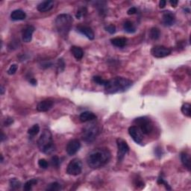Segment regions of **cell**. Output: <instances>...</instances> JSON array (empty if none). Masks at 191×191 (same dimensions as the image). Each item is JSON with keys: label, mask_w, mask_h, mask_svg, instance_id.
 Here are the masks:
<instances>
[{"label": "cell", "mask_w": 191, "mask_h": 191, "mask_svg": "<svg viewBox=\"0 0 191 191\" xmlns=\"http://www.w3.org/2000/svg\"><path fill=\"white\" fill-rule=\"evenodd\" d=\"M76 30H77L79 33H81V35H84L86 37H87L89 40H94V37H95L94 31L92 30L91 28L88 27V26H78L76 27Z\"/></svg>", "instance_id": "14"}, {"label": "cell", "mask_w": 191, "mask_h": 191, "mask_svg": "<svg viewBox=\"0 0 191 191\" xmlns=\"http://www.w3.org/2000/svg\"><path fill=\"white\" fill-rule=\"evenodd\" d=\"M191 105L190 103H184L182 106V112L183 114L187 116V117H191V111H190Z\"/></svg>", "instance_id": "27"}, {"label": "cell", "mask_w": 191, "mask_h": 191, "mask_svg": "<svg viewBox=\"0 0 191 191\" xmlns=\"http://www.w3.org/2000/svg\"><path fill=\"white\" fill-rule=\"evenodd\" d=\"M81 148V143L78 139H73L68 142L66 147V151L69 155H74L79 151Z\"/></svg>", "instance_id": "11"}, {"label": "cell", "mask_w": 191, "mask_h": 191, "mask_svg": "<svg viewBox=\"0 0 191 191\" xmlns=\"http://www.w3.org/2000/svg\"><path fill=\"white\" fill-rule=\"evenodd\" d=\"M158 184H164V185L165 186L166 190H172V188H171L170 186L169 185V184H168V183L166 182V181L164 180V179H163V177H161V176H160V177L158 179Z\"/></svg>", "instance_id": "32"}, {"label": "cell", "mask_w": 191, "mask_h": 191, "mask_svg": "<svg viewBox=\"0 0 191 191\" xmlns=\"http://www.w3.org/2000/svg\"><path fill=\"white\" fill-rule=\"evenodd\" d=\"M62 189L61 185L58 182H52L49 184H48L46 188V190L48 191H58L61 190Z\"/></svg>", "instance_id": "25"}, {"label": "cell", "mask_w": 191, "mask_h": 191, "mask_svg": "<svg viewBox=\"0 0 191 191\" xmlns=\"http://www.w3.org/2000/svg\"><path fill=\"white\" fill-rule=\"evenodd\" d=\"M35 29L33 26H27L22 29V40L25 43H29L32 41V35L35 32Z\"/></svg>", "instance_id": "13"}, {"label": "cell", "mask_w": 191, "mask_h": 191, "mask_svg": "<svg viewBox=\"0 0 191 191\" xmlns=\"http://www.w3.org/2000/svg\"><path fill=\"white\" fill-rule=\"evenodd\" d=\"M37 146L39 149L46 155H51L54 153L56 149L55 145L54 143L52 133L49 130L44 129L41 135L37 140Z\"/></svg>", "instance_id": "4"}, {"label": "cell", "mask_w": 191, "mask_h": 191, "mask_svg": "<svg viewBox=\"0 0 191 191\" xmlns=\"http://www.w3.org/2000/svg\"><path fill=\"white\" fill-rule=\"evenodd\" d=\"M73 19L72 16L67 14H62L56 17L55 21V29L57 32L63 38H67L71 30Z\"/></svg>", "instance_id": "3"}, {"label": "cell", "mask_w": 191, "mask_h": 191, "mask_svg": "<svg viewBox=\"0 0 191 191\" xmlns=\"http://www.w3.org/2000/svg\"><path fill=\"white\" fill-rule=\"evenodd\" d=\"M149 35L151 39L154 40H157L160 38V36H161V32H160L159 29L156 27L152 28L151 30H150Z\"/></svg>", "instance_id": "23"}, {"label": "cell", "mask_w": 191, "mask_h": 191, "mask_svg": "<svg viewBox=\"0 0 191 191\" xmlns=\"http://www.w3.org/2000/svg\"><path fill=\"white\" fill-rule=\"evenodd\" d=\"M3 161H4V158H3V155H1V163H2Z\"/></svg>", "instance_id": "47"}, {"label": "cell", "mask_w": 191, "mask_h": 191, "mask_svg": "<svg viewBox=\"0 0 191 191\" xmlns=\"http://www.w3.org/2000/svg\"><path fill=\"white\" fill-rule=\"evenodd\" d=\"M6 138V136H5V135L4 134H3V132H2V136H1V141L2 142H3L4 141V140H5V138Z\"/></svg>", "instance_id": "45"}, {"label": "cell", "mask_w": 191, "mask_h": 191, "mask_svg": "<svg viewBox=\"0 0 191 191\" xmlns=\"http://www.w3.org/2000/svg\"><path fill=\"white\" fill-rule=\"evenodd\" d=\"M93 81H94L95 83H96V84H100V85H103V86L105 85L107 82V80H104L102 77L98 76H94V78H93Z\"/></svg>", "instance_id": "29"}, {"label": "cell", "mask_w": 191, "mask_h": 191, "mask_svg": "<svg viewBox=\"0 0 191 191\" xmlns=\"http://www.w3.org/2000/svg\"><path fill=\"white\" fill-rule=\"evenodd\" d=\"M82 172V163L78 158L70 161L67 168V173L71 176H78Z\"/></svg>", "instance_id": "7"}, {"label": "cell", "mask_w": 191, "mask_h": 191, "mask_svg": "<svg viewBox=\"0 0 191 191\" xmlns=\"http://www.w3.org/2000/svg\"><path fill=\"white\" fill-rule=\"evenodd\" d=\"M128 134H129V135L131 137V138L135 143L140 145L143 144V133H142L141 131L140 130V128L138 126L132 125V126L129 127V128H128Z\"/></svg>", "instance_id": "10"}, {"label": "cell", "mask_w": 191, "mask_h": 191, "mask_svg": "<svg viewBox=\"0 0 191 191\" xmlns=\"http://www.w3.org/2000/svg\"><path fill=\"white\" fill-rule=\"evenodd\" d=\"M37 184V179H31V180L28 181V182H26L25 184H24L23 190L26 191L32 190L33 186L36 185Z\"/></svg>", "instance_id": "24"}, {"label": "cell", "mask_w": 191, "mask_h": 191, "mask_svg": "<svg viewBox=\"0 0 191 191\" xmlns=\"http://www.w3.org/2000/svg\"><path fill=\"white\" fill-rule=\"evenodd\" d=\"M54 7V2L53 1H44L40 2L37 5V10L40 12H47L49 11Z\"/></svg>", "instance_id": "16"}, {"label": "cell", "mask_w": 191, "mask_h": 191, "mask_svg": "<svg viewBox=\"0 0 191 191\" xmlns=\"http://www.w3.org/2000/svg\"><path fill=\"white\" fill-rule=\"evenodd\" d=\"M11 18L14 21L24 20L26 18V14L22 10L17 9L11 12Z\"/></svg>", "instance_id": "17"}, {"label": "cell", "mask_w": 191, "mask_h": 191, "mask_svg": "<svg viewBox=\"0 0 191 191\" xmlns=\"http://www.w3.org/2000/svg\"><path fill=\"white\" fill-rule=\"evenodd\" d=\"M99 133V125L96 122H90L84 127L82 131V139L86 143H92Z\"/></svg>", "instance_id": "5"}, {"label": "cell", "mask_w": 191, "mask_h": 191, "mask_svg": "<svg viewBox=\"0 0 191 191\" xmlns=\"http://www.w3.org/2000/svg\"><path fill=\"white\" fill-rule=\"evenodd\" d=\"M57 70H58V72H62L63 70H64L65 67V63L64 61H63V59H58V61H57Z\"/></svg>", "instance_id": "31"}, {"label": "cell", "mask_w": 191, "mask_h": 191, "mask_svg": "<svg viewBox=\"0 0 191 191\" xmlns=\"http://www.w3.org/2000/svg\"><path fill=\"white\" fill-rule=\"evenodd\" d=\"M96 118H97V117L96 116V114L90 111L82 112L79 116L80 120L83 122L93 121V120H96Z\"/></svg>", "instance_id": "18"}, {"label": "cell", "mask_w": 191, "mask_h": 191, "mask_svg": "<svg viewBox=\"0 0 191 191\" xmlns=\"http://www.w3.org/2000/svg\"><path fill=\"white\" fill-rule=\"evenodd\" d=\"M9 185L12 190H17V189L20 188L22 184L17 179H11L9 182Z\"/></svg>", "instance_id": "26"}, {"label": "cell", "mask_w": 191, "mask_h": 191, "mask_svg": "<svg viewBox=\"0 0 191 191\" xmlns=\"http://www.w3.org/2000/svg\"><path fill=\"white\" fill-rule=\"evenodd\" d=\"M39 131H40V126L37 124H35L32 128H29V131H28V134H29V136L35 137L39 133Z\"/></svg>", "instance_id": "28"}, {"label": "cell", "mask_w": 191, "mask_h": 191, "mask_svg": "<svg viewBox=\"0 0 191 191\" xmlns=\"http://www.w3.org/2000/svg\"><path fill=\"white\" fill-rule=\"evenodd\" d=\"M38 165L40 167H41L42 169H46L48 167L49 164L47 162L46 160L45 159H40L38 161Z\"/></svg>", "instance_id": "35"}, {"label": "cell", "mask_w": 191, "mask_h": 191, "mask_svg": "<svg viewBox=\"0 0 191 191\" xmlns=\"http://www.w3.org/2000/svg\"><path fill=\"white\" fill-rule=\"evenodd\" d=\"M155 154L157 156H159V157L162 156L163 152H162V149H161V148L157 147L156 148H155Z\"/></svg>", "instance_id": "41"}, {"label": "cell", "mask_w": 191, "mask_h": 191, "mask_svg": "<svg viewBox=\"0 0 191 191\" xmlns=\"http://www.w3.org/2000/svg\"><path fill=\"white\" fill-rule=\"evenodd\" d=\"M136 13H137V9L135 7L130 8V9L128 10V11H127V14H128V15H133V14H136Z\"/></svg>", "instance_id": "40"}, {"label": "cell", "mask_w": 191, "mask_h": 191, "mask_svg": "<svg viewBox=\"0 0 191 191\" xmlns=\"http://www.w3.org/2000/svg\"><path fill=\"white\" fill-rule=\"evenodd\" d=\"M53 65V63L50 61H41L40 63V67L43 68V69H46V68L50 67Z\"/></svg>", "instance_id": "33"}, {"label": "cell", "mask_w": 191, "mask_h": 191, "mask_svg": "<svg viewBox=\"0 0 191 191\" xmlns=\"http://www.w3.org/2000/svg\"><path fill=\"white\" fill-rule=\"evenodd\" d=\"M117 148H118V152H117V160L119 162H121L122 160L125 158V155H127L129 152V146L128 143L124 140L121 138H118L117 140Z\"/></svg>", "instance_id": "8"}, {"label": "cell", "mask_w": 191, "mask_h": 191, "mask_svg": "<svg viewBox=\"0 0 191 191\" xmlns=\"http://www.w3.org/2000/svg\"><path fill=\"white\" fill-rule=\"evenodd\" d=\"M86 13H87V10H86V9H81L78 10L77 11V13H76V17L77 19H81V17L84 16V14H85Z\"/></svg>", "instance_id": "36"}, {"label": "cell", "mask_w": 191, "mask_h": 191, "mask_svg": "<svg viewBox=\"0 0 191 191\" xmlns=\"http://www.w3.org/2000/svg\"><path fill=\"white\" fill-rule=\"evenodd\" d=\"M134 184H135V185L138 188H143V187H144V183H143V181L140 179H135Z\"/></svg>", "instance_id": "37"}, {"label": "cell", "mask_w": 191, "mask_h": 191, "mask_svg": "<svg viewBox=\"0 0 191 191\" xmlns=\"http://www.w3.org/2000/svg\"><path fill=\"white\" fill-rule=\"evenodd\" d=\"M166 1H164V0H161V1H160V2H159V7L161 8V9H164V8L166 6Z\"/></svg>", "instance_id": "42"}, {"label": "cell", "mask_w": 191, "mask_h": 191, "mask_svg": "<svg viewBox=\"0 0 191 191\" xmlns=\"http://www.w3.org/2000/svg\"><path fill=\"white\" fill-rule=\"evenodd\" d=\"M123 29L125 30V32L129 34H133L136 32V28L134 26L133 22L129 20H127L123 24Z\"/></svg>", "instance_id": "22"}, {"label": "cell", "mask_w": 191, "mask_h": 191, "mask_svg": "<svg viewBox=\"0 0 191 191\" xmlns=\"http://www.w3.org/2000/svg\"><path fill=\"white\" fill-rule=\"evenodd\" d=\"M13 122H14L13 118H11V117H8V118L5 119V120L4 125L5 126H9V125H11Z\"/></svg>", "instance_id": "39"}, {"label": "cell", "mask_w": 191, "mask_h": 191, "mask_svg": "<svg viewBox=\"0 0 191 191\" xmlns=\"http://www.w3.org/2000/svg\"><path fill=\"white\" fill-rule=\"evenodd\" d=\"M104 29H105V30L107 31V32H109V33L111 34V35H113V34H114L116 32V27H115V26H114V25L107 26L104 27Z\"/></svg>", "instance_id": "38"}, {"label": "cell", "mask_w": 191, "mask_h": 191, "mask_svg": "<svg viewBox=\"0 0 191 191\" xmlns=\"http://www.w3.org/2000/svg\"><path fill=\"white\" fill-rule=\"evenodd\" d=\"M1 90V95H3V94H4V92H5V88L2 85L1 86V90Z\"/></svg>", "instance_id": "46"}, {"label": "cell", "mask_w": 191, "mask_h": 191, "mask_svg": "<svg viewBox=\"0 0 191 191\" xmlns=\"http://www.w3.org/2000/svg\"><path fill=\"white\" fill-rule=\"evenodd\" d=\"M135 124L141 131L143 135H150L153 131V124L151 120L146 117H140L135 119Z\"/></svg>", "instance_id": "6"}, {"label": "cell", "mask_w": 191, "mask_h": 191, "mask_svg": "<svg viewBox=\"0 0 191 191\" xmlns=\"http://www.w3.org/2000/svg\"><path fill=\"white\" fill-rule=\"evenodd\" d=\"M53 101L50 100V99H46V100L41 101L37 104V110L40 112H46L49 111L53 107Z\"/></svg>", "instance_id": "15"}, {"label": "cell", "mask_w": 191, "mask_h": 191, "mask_svg": "<svg viewBox=\"0 0 191 191\" xmlns=\"http://www.w3.org/2000/svg\"><path fill=\"white\" fill-rule=\"evenodd\" d=\"M71 52L76 60H81L84 56V52L80 47L72 46Z\"/></svg>", "instance_id": "21"}, {"label": "cell", "mask_w": 191, "mask_h": 191, "mask_svg": "<svg viewBox=\"0 0 191 191\" xmlns=\"http://www.w3.org/2000/svg\"><path fill=\"white\" fill-rule=\"evenodd\" d=\"M18 69V66L17 64H12L11 65V67H9V69L8 70L7 73L9 75H14L15 74V73L17 72V70Z\"/></svg>", "instance_id": "34"}, {"label": "cell", "mask_w": 191, "mask_h": 191, "mask_svg": "<svg viewBox=\"0 0 191 191\" xmlns=\"http://www.w3.org/2000/svg\"><path fill=\"white\" fill-rule=\"evenodd\" d=\"M163 23L165 26H172L176 22V16L169 11H164L162 16Z\"/></svg>", "instance_id": "12"}, {"label": "cell", "mask_w": 191, "mask_h": 191, "mask_svg": "<svg viewBox=\"0 0 191 191\" xmlns=\"http://www.w3.org/2000/svg\"><path fill=\"white\" fill-rule=\"evenodd\" d=\"M181 161L183 166L186 168L188 171L190 170V156L188 153L183 152L181 153Z\"/></svg>", "instance_id": "20"}, {"label": "cell", "mask_w": 191, "mask_h": 191, "mask_svg": "<svg viewBox=\"0 0 191 191\" xmlns=\"http://www.w3.org/2000/svg\"><path fill=\"white\" fill-rule=\"evenodd\" d=\"M60 158H58L57 155H54L51 158V164L52 166H55V167H58L60 165Z\"/></svg>", "instance_id": "30"}, {"label": "cell", "mask_w": 191, "mask_h": 191, "mask_svg": "<svg viewBox=\"0 0 191 191\" xmlns=\"http://www.w3.org/2000/svg\"><path fill=\"white\" fill-rule=\"evenodd\" d=\"M169 3H170V5L172 6V7L176 8V6H177V5H178V3H179V2L175 1V0H173V1H172V0H171V1H169Z\"/></svg>", "instance_id": "44"}, {"label": "cell", "mask_w": 191, "mask_h": 191, "mask_svg": "<svg viewBox=\"0 0 191 191\" xmlns=\"http://www.w3.org/2000/svg\"><path fill=\"white\" fill-rule=\"evenodd\" d=\"M111 42L114 46L118 47V48H123L126 46L128 40L125 37H116V38L111 39Z\"/></svg>", "instance_id": "19"}, {"label": "cell", "mask_w": 191, "mask_h": 191, "mask_svg": "<svg viewBox=\"0 0 191 191\" xmlns=\"http://www.w3.org/2000/svg\"><path fill=\"white\" fill-rule=\"evenodd\" d=\"M172 52V50L169 48L164 46H155L151 49V54L157 58H164L169 55Z\"/></svg>", "instance_id": "9"}, {"label": "cell", "mask_w": 191, "mask_h": 191, "mask_svg": "<svg viewBox=\"0 0 191 191\" xmlns=\"http://www.w3.org/2000/svg\"><path fill=\"white\" fill-rule=\"evenodd\" d=\"M111 157V155L107 148H94L87 155V165L92 169H99L109 162Z\"/></svg>", "instance_id": "1"}, {"label": "cell", "mask_w": 191, "mask_h": 191, "mask_svg": "<svg viewBox=\"0 0 191 191\" xmlns=\"http://www.w3.org/2000/svg\"><path fill=\"white\" fill-rule=\"evenodd\" d=\"M133 84L131 80L123 77H116L111 80H107L104 86L106 94H114L127 90Z\"/></svg>", "instance_id": "2"}, {"label": "cell", "mask_w": 191, "mask_h": 191, "mask_svg": "<svg viewBox=\"0 0 191 191\" xmlns=\"http://www.w3.org/2000/svg\"><path fill=\"white\" fill-rule=\"evenodd\" d=\"M29 83H30L33 86H36L37 85V80L35 79L34 78H32L30 80H29Z\"/></svg>", "instance_id": "43"}]
</instances>
